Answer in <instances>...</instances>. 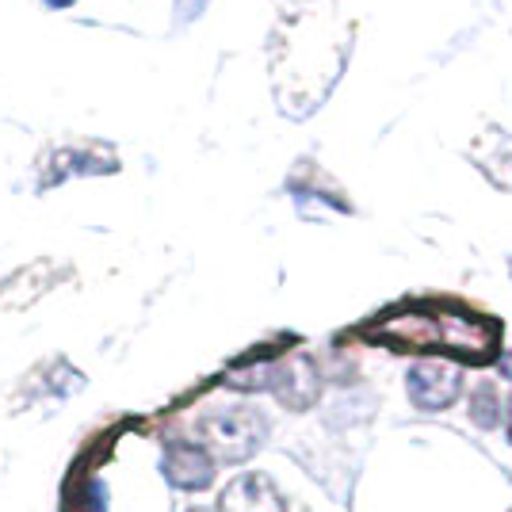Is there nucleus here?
I'll use <instances>...</instances> for the list:
<instances>
[{
  "label": "nucleus",
  "mask_w": 512,
  "mask_h": 512,
  "mask_svg": "<svg viewBox=\"0 0 512 512\" xmlns=\"http://www.w3.org/2000/svg\"><path fill=\"white\" fill-rule=\"evenodd\" d=\"M268 432H272V421L249 402L207 409L199 417V444L211 451L218 467H237V463L253 459L256 451L268 444Z\"/></svg>",
  "instance_id": "nucleus-1"
},
{
  "label": "nucleus",
  "mask_w": 512,
  "mask_h": 512,
  "mask_svg": "<svg viewBox=\"0 0 512 512\" xmlns=\"http://www.w3.org/2000/svg\"><path fill=\"white\" fill-rule=\"evenodd\" d=\"M406 398L421 413H444L463 398V367L451 360H417L406 371Z\"/></svg>",
  "instance_id": "nucleus-2"
},
{
  "label": "nucleus",
  "mask_w": 512,
  "mask_h": 512,
  "mask_svg": "<svg viewBox=\"0 0 512 512\" xmlns=\"http://www.w3.org/2000/svg\"><path fill=\"white\" fill-rule=\"evenodd\" d=\"M161 474L172 490L184 493H203L214 486L218 463L211 459V451L195 440H169L161 451Z\"/></svg>",
  "instance_id": "nucleus-3"
},
{
  "label": "nucleus",
  "mask_w": 512,
  "mask_h": 512,
  "mask_svg": "<svg viewBox=\"0 0 512 512\" xmlns=\"http://www.w3.org/2000/svg\"><path fill=\"white\" fill-rule=\"evenodd\" d=\"M268 390L276 394V402L291 413H306L318 402L321 375L310 356H287L279 363H268Z\"/></svg>",
  "instance_id": "nucleus-4"
},
{
  "label": "nucleus",
  "mask_w": 512,
  "mask_h": 512,
  "mask_svg": "<svg viewBox=\"0 0 512 512\" xmlns=\"http://www.w3.org/2000/svg\"><path fill=\"white\" fill-rule=\"evenodd\" d=\"M214 512H287V497L279 493V486L268 474L245 470V474L226 482Z\"/></svg>",
  "instance_id": "nucleus-5"
},
{
  "label": "nucleus",
  "mask_w": 512,
  "mask_h": 512,
  "mask_svg": "<svg viewBox=\"0 0 512 512\" xmlns=\"http://www.w3.org/2000/svg\"><path fill=\"white\" fill-rule=\"evenodd\" d=\"M467 417H470V425L482 428V432H493V428L501 425L505 409H501V394H497V386H493V383H478L474 390H470Z\"/></svg>",
  "instance_id": "nucleus-6"
},
{
  "label": "nucleus",
  "mask_w": 512,
  "mask_h": 512,
  "mask_svg": "<svg viewBox=\"0 0 512 512\" xmlns=\"http://www.w3.org/2000/svg\"><path fill=\"white\" fill-rule=\"evenodd\" d=\"M88 512H107V486L104 482H92V486H88Z\"/></svg>",
  "instance_id": "nucleus-7"
},
{
  "label": "nucleus",
  "mask_w": 512,
  "mask_h": 512,
  "mask_svg": "<svg viewBox=\"0 0 512 512\" xmlns=\"http://www.w3.org/2000/svg\"><path fill=\"white\" fill-rule=\"evenodd\" d=\"M497 371H501V379H505V383H512V352H505V356L497 360Z\"/></svg>",
  "instance_id": "nucleus-8"
},
{
  "label": "nucleus",
  "mask_w": 512,
  "mask_h": 512,
  "mask_svg": "<svg viewBox=\"0 0 512 512\" xmlns=\"http://www.w3.org/2000/svg\"><path fill=\"white\" fill-rule=\"evenodd\" d=\"M505 436H509V444H512V398H509V406H505Z\"/></svg>",
  "instance_id": "nucleus-9"
},
{
  "label": "nucleus",
  "mask_w": 512,
  "mask_h": 512,
  "mask_svg": "<svg viewBox=\"0 0 512 512\" xmlns=\"http://www.w3.org/2000/svg\"><path fill=\"white\" fill-rule=\"evenodd\" d=\"M69 4H77V0H46V8H69Z\"/></svg>",
  "instance_id": "nucleus-10"
},
{
  "label": "nucleus",
  "mask_w": 512,
  "mask_h": 512,
  "mask_svg": "<svg viewBox=\"0 0 512 512\" xmlns=\"http://www.w3.org/2000/svg\"><path fill=\"white\" fill-rule=\"evenodd\" d=\"M188 512H214V509H188Z\"/></svg>",
  "instance_id": "nucleus-11"
},
{
  "label": "nucleus",
  "mask_w": 512,
  "mask_h": 512,
  "mask_svg": "<svg viewBox=\"0 0 512 512\" xmlns=\"http://www.w3.org/2000/svg\"><path fill=\"white\" fill-rule=\"evenodd\" d=\"M509 268H512V264H509Z\"/></svg>",
  "instance_id": "nucleus-12"
}]
</instances>
